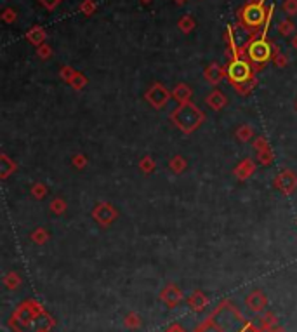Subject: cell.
<instances>
[{
    "instance_id": "1",
    "label": "cell",
    "mask_w": 297,
    "mask_h": 332,
    "mask_svg": "<svg viewBox=\"0 0 297 332\" xmlns=\"http://www.w3.org/2000/svg\"><path fill=\"white\" fill-rule=\"evenodd\" d=\"M170 119H172V122L176 124L177 129H181L182 132L190 134L195 129H198V125L203 122V113L195 104L184 103V104H179L177 110H174Z\"/></svg>"
},
{
    "instance_id": "2",
    "label": "cell",
    "mask_w": 297,
    "mask_h": 332,
    "mask_svg": "<svg viewBox=\"0 0 297 332\" xmlns=\"http://www.w3.org/2000/svg\"><path fill=\"white\" fill-rule=\"evenodd\" d=\"M226 73L228 77L231 79V82L235 86H240V84H245V82H250L252 79V68L250 64L243 59H233L226 68Z\"/></svg>"
},
{
    "instance_id": "3",
    "label": "cell",
    "mask_w": 297,
    "mask_h": 332,
    "mask_svg": "<svg viewBox=\"0 0 297 332\" xmlns=\"http://www.w3.org/2000/svg\"><path fill=\"white\" fill-rule=\"evenodd\" d=\"M250 61H254L255 64H266L271 58V46L270 42H266L264 39H257L249 46L247 49Z\"/></svg>"
},
{
    "instance_id": "4",
    "label": "cell",
    "mask_w": 297,
    "mask_h": 332,
    "mask_svg": "<svg viewBox=\"0 0 297 332\" xmlns=\"http://www.w3.org/2000/svg\"><path fill=\"white\" fill-rule=\"evenodd\" d=\"M242 19L249 28L263 26L264 19H266V14H264L263 6H261V4H249V6L242 11Z\"/></svg>"
},
{
    "instance_id": "5",
    "label": "cell",
    "mask_w": 297,
    "mask_h": 332,
    "mask_svg": "<svg viewBox=\"0 0 297 332\" xmlns=\"http://www.w3.org/2000/svg\"><path fill=\"white\" fill-rule=\"evenodd\" d=\"M169 98H170L169 91H167L164 86H160V84H155V86L146 92V101H148L153 108H157V110H160L167 101H169Z\"/></svg>"
},
{
    "instance_id": "6",
    "label": "cell",
    "mask_w": 297,
    "mask_h": 332,
    "mask_svg": "<svg viewBox=\"0 0 297 332\" xmlns=\"http://www.w3.org/2000/svg\"><path fill=\"white\" fill-rule=\"evenodd\" d=\"M92 217H94L99 225L106 226L117 217V210H115V207H112L109 204H104V202H103V204L96 205L94 212H92Z\"/></svg>"
},
{
    "instance_id": "7",
    "label": "cell",
    "mask_w": 297,
    "mask_h": 332,
    "mask_svg": "<svg viewBox=\"0 0 297 332\" xmlns=\"http://www.w3.org/2000/svg\"><path fill=\"white\" fill-rule=\"evenodd\" d=\"M276 188L285 195H290L292 192L297 188V176L290 171H283L276 177Z\"/></svg>"
},
{
    "instance_id": "8",
    "label": "cell",
    "mask_w": 297,
    "mask_h": 332,
    "mask_svg": "<svg viewBox=\"0 0 297 332\" xmlns=\"http://www.w3.org/2000/svg\"><path fill=\"white\" fill-rule=\"evenodd\" d=\"M230 40H231V44H233V47H242L243 44L249 42V31L242 26H231Z\"/></svg>"
},
{
    "instance_id": "9",
    "label": "cell",
    "mask_w": 297,
    "mask_h": 332,
    "mask_svg": "<svg viewBox=\"0 0 297 332\" xmlns=\"http://www.w3.org/2000/svg\"><path fill=\"white\" fill-rule=\"evenodd\" d=\"M225 79V70H222L219 64H210L209 68L205 70V80L209 84H212V86H217L221 80Z\"/></svg>"
},
{
    "instance_id": "10",
    "label": "cell",
    "mask_w": 297,
    "mask_h": 332,
    "mask_svg": "<svg viewBox=\"0 0 297 332\" xmlns=\"http://www.w3.org/2000/svg\"><path fill=\"white\" fill-rule=\"evenodd\" d=\"M205 103L209 104L212 110H222V108L228 104V99H226V96L222 94V92H219V91H214V92H210L209 96H207V99H205Z\"/></svg>"
},
{
    "instance_id": "11",
    "label": "cell",
    "mask_w": 297,
    "mask_h": 332,
    "mask_svg": "<svg viewBox=\"0 0 297 332\" xmlns=\"http://www.w3.org/2000/svg\"><path fill=\"white\" fill-rule=\"evenodd\" d=\"M255 171V164L252 160H243L242 164L238 165L237 169H235V176L238 177V179H247V177L250 176L252 172Z\"/></svg>"
},
{
    "instance_id": "12",
    "label": "cell",
    "mask_w": 297,
    "mask_h": 332,
    "mask_svg": "<svg viewBox=\"0 0 297 332\" xmlns=\"http://www.w3.org/2000/svg\"><path fill=\"white\" fill-rule=\"evenodd\" d=\"M172 96L179 104H184V103H190L191 91H190V87L186 86V84H179V86L172 91Z\"/></svg>"
},
{
    "instance_id": "13",
    "label": "cell",
    "mask_w": 297,
    "mask_h": 332,
    "mask_svg": "<svg viewBox=\"0 0 297 332\" xmlns=\"http://www.w3.org/2000/svg\"><path fill=\"white\" fill-rule=\"evenodd\" d=\"M247 305H249L250 310L261 311L264 308V305H266V298H264L259 290H255V292H252L249 298H247Z\"/></svg>"
},
{
    "instance_id": "14",
    "label": "cell",
    "mask_w": 297,
    "mask_h": 332,
    "mask_svg": "<svg viewBox=\"0 0 297 332\" xmlns=\"http://www.w3.org/2000/svg\"><path fill=\"white\" fill-rule=\"evenodd\" d=\"M164 301L167 303V305H170V306H176L179 301H181V292L176 289V287H167V289L164 290Z\"/></svg>"
},
{
    "instance_id": "15",
    "label": "cell",
    "mask_w": 297,
    "mask_h": 332,
    "mask_svg": "<svg viewBox=\"0 0 297 332\" xmlns=\"http://www.w3.org/2000/svg\"><path fill=\"white\" fill-rule=\"evenodd\" d=\"M16 171V164L12 160H9V157L7 155H2L0 157V177H4L6 179L7 176H9L11 172Z\"/></svg>"
},
{
    "instance_id": "16",
    "label": "cell",
    "mask_w": 297,
    "mask_h": 332,
    "mask_svg": "<svg viewBox=\"0 0 297 332\" xmlns=\"http://www.w3.org/2000/svg\"><path fill=\"white\" fill-rule=\"evenodd\" d=\"M170 169H172V172L181 174L186 169V160L182 159L181 155H176L172 160H170Z\"/></svg>"
},
{
    "instance_id": "17",
    "label": "cell",
    "mask_w": 297,
    "mask_h": 332,
    "mask_svg": "<svg viewBox=\"0 0 297 332\" xmlns=\"http://www.w3.org/2000/svg\"><path fill=\"white\" fill-rule=\"evenodd\" d=\"M47 237H49V235L44 228H39V230H35V232L31 233V240H33L35 244H46Z\"/></svg>"
},
{
    "instance_id": "18",
    "label": "cell",
    "mask_w": 297,
    "mask_h": 332,
    "mask_svg": "<svg viewBox=\"0 0 297 332\" xmlns=\"http://www.w3.org/2000/svg\"><path fill=\"white\" fill-rule=\"evenodd\" d=\"M237 137L240 141H249L252 137V129L250 125H242V127L237 131Z\"/></svg>"
},
{
    "instance_id": "19",
    "label": "cell",
    "mask_w": 297,
    "mask_h": 332,
    "mask_svg": "<svg viewBox=\"0 0 297 332\" xmlns=\"http://www.w3.org/2000/svg\"><path fill=\"white\" fill-rule=\"evenodd\" d=\"M190 303H191V306H193V308H197V310H202V308L205 306V298H203L200 292H195L193 296H191Z\"/></svg>"
},
{
    "instance_id": "20",
    "label": "cell",
    "mask_w": 297,
    "mask_h": 332,
    "mask_svg": "<svg viewBox=\"0 0 297 332\" xmlns=\"http://www.w3.org/2000/svg\"><path fill=\"white\" fill-rule=\"evenodd\" d=\"M51 209H52V212H54V214H63L64 209H66V204H64L61 198H56V200L51 204Z\"/></svg>"
},
{
    "instance_id": "21",
    "label": "cell",
    "mask_w": 297,
    "mask_h": 332,
    "mask_svg": "<svg viewBox=\"0 0 297 332\" xmlns=\"http://www.w3.org/2000/svg\"><path fill=\"white\" fill-rule=\"evenodd\" d=\"M139 167L143 169L144 172H152L153 167H155V162H153L152 157H144V159L139 162Z\"/></svg>"
},
{
    "instance_id": "22",
    "label": "cell",
    "mask_w": 297,
    "mask_h": 332,
    "mask_svg": "<svg viewBox=\"0 0 297 332\" xmlns=\"http://www.w3.org/2000/svg\"><path fill=\"white\" fill-rule=\"evenodd\" d=\"M31 193L35 195V198H44V197H46V193H47V188L42 183H36L33 186V190H31Z\"/></svg>"
},
{
    "instance_id": "23",
    "label": "cell",
    "mask_w": 297,
    "mask_h": 332,
    "mask_svg": "<svg viewBox=\"0 0 297 332\" xmlns=\"http://www.w3.org/2000/svg\"><path fill=\"white\" fill-rule=\"evenodd\" d=\"M85 82H87V80H85V77H84V75H79V73H77V75H75V79H73L70 84H71L73 87L77 89V91H80V89H84Z\"/></svg>"
},
{
    "instance_id": "24",
    "label": "cell",
    "mask_w": 297,
    "mask_h": 332,
    "mask_svg": "<svg viewBox=\"0 0 297 332\" xmlns=\"http://www.w3.org/2000/svg\"><path fill=\"white\" fill-rule=\"evenodd\" d=\"M28 39H30L33 44H40L44 40V31L42 30H33L30 35H28Z\"/></svg>"
},
{
    "instance_id": "25",
    "label": "cell",
    "mask_w": 297,
    "mask_h": 332,
    "mask_svg": "<svg viewBox=\"0 0 297 332\" xmlns=\"http://www.w3.org/2000/svg\"><path fill=\"white\" fill-rule=\"evenodd\" d=\"M271 159H273V155H271L270 150H264V152H259V160H261L263 164H270Z\"/></svg>"
},
{
    "instance_id": "26",
    "label": "cell",
    "mask_w": 297,
    "mask_h": 332,
    "mask_svg": "<svg viewBox=\"0 0 297 332\" xmlns=\"http://www.w3.org/2000/svg\"><path fill=\"white\" fill-rule=\"evenodd\" d=\"M73 164H75L77 169H82L84 165L87 164V159H85L84 155H80V153H79V155H75V159H73Z\"/></svg>"
},
{
    "instance_id": "27",
    "label": "cell",
    "mask_w": 297,
    "mask_h": 332,
    "mask_svg": "<svg viewBox=\"0 0 297 332\" xmlns=\"http://www.w3.org/2000/svg\"><path fill=\"white\" fill-rule=\"evenodd\" d=\"M61 75H63V79L66 80V82H71V80L75 79L77 73L71 70V68H63V73H61Z\"/></svg>"
},
{
    "instance_id": "28",
    "label": "cell",
    "mask_w": 297,
    "mask_h": 332,
    "mask_svg": "<svg viewBox=\"0 0 297 332\" xmlns=\"http://www.w3.org/2000/svg\"><path fill=\"white\" fill-rule=\"evenodd\" d=\"M254 144H255V148H257V152H264V150H268V143L264 141V137H257Z\"/></svg>"
},
{
    "instance_id": "29",
    "label": "cell",
    "mask_w": 297,
    "mask_h": 332,
    "mask_svg": "<svg viewBox=\"0 0 297 332\" xmlns=\"http://www.w3.org/2000/svg\"><path fill=\"white\" fill-rule=\"evenodd\" d=\"M179 26H182V30H184V31H190L191 30V21H190V19H184V21L179 23Z\"/></svg>"
},
{
    "instance_id": "30",
    "label": "cell",
    "mask_w": 297,
    "mask_h": 332,
    "mask_svg": "<svg viewBox=\"0 0 297 332\" xmlns=\"http://www.w3.org/2000/svg\"><path fill=\"white\" fill-rule=\"evenodd\" d=\"M287 9H288V11L292 9V13H294V11L297 9V4L294 2V0H292V2H288V4H287Z\"/></svg>"
},
{
    "instance_id": "31",
    "label": "cell",
    "mask_w": 297,
    "mask_h": 332,
    "mask_svg": "<svg viewBox=\"0 0 297 332\" xmlns=\"http://www.w3.org/2000/svg\"><path fill=\"white\" fill-rule=\"evenodd\" d=\"M282 31H283V33H288V31H290V25H288V23H283Z\"/></svg>"
},
{
    "instance_id": "32",
    "label": "cell",
    "mask_w": 297,
    "mask_h": 332,
    "mask_svg": "<svg viewBox=\"0 0 297 332\" xmlns=\"http://www.w3.org/2000/svg\"><path fill=\"white\" fill-rule=\"evenodd\" d=\"M295 47H297V39H295Z\"/></svg>"
},
{
    "instance_id": "33",
    "label": "cell",
    "mask_w": 297,
    "mask_h": 332,
    "mask_svg": "<svg viewBox=\"0 0 297 332\" xmlns=\"http://www.w3.org/2000/svg\"><path fill=\"white\" fill-rule=\"evenodd\" d=\"M179 2H184V0H179Z\"/></svg>"
}]
</instances>
